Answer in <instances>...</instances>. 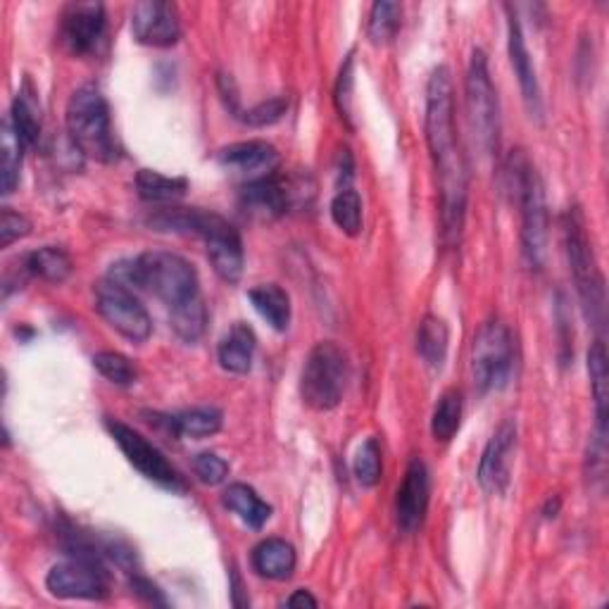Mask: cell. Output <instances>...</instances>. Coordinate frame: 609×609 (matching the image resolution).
Returning <instances> with one entry per match:
<instances>
[{
    "instance_id": "5bb4252c",
    "label": "cell",
    "mask_w": 609,
    "mask_h": 609,
    "mask_svg": "<svg viewBox=\"0 0 609 609\" xmlns=\"http://www.w3.org/2000/svg\"><path fill=\"white\" fill-rule=\"evenodd\" d=\"M134 39L150 49H171L181 39L179 12L165 0H146L132 12Z\"/></svg>"
},
{
    "instance_id": "b9f144b4",
    "label": "cell",
    "mask_w": 609,
    "mask_h": 609,
    "mask_svg": "<svg viewBox=\"0 0 609 609\" xmlns=\"http://www.w3.org/2000/svg\"><path fill=\"white\" fill-rule=\"evenodd\" d=\"M559 505H561V503H559V497H555V500L550 497V500H548V505H545V510H543L545 519H555V517H557V512H559Z\"/></svg>"
},
{
    "instance_id": "6da1fadb",
    "label": "cell",
    "mask_w": 609,
    "mask_h": 609,
    "mask_svg": "<svg viewBox=\"0 0 609 609\" xmlns=\"http://www.w3.org/2000/svg\"><path fill=\"white\" fill-rule=\"evenodd\" d=\"M424 132L435 179H439L441 233L448 245H455L464 227L466 196H470V169H466V158L458 136L455 86H452V74L445 65L435 67L429 76Z\"/></svg>"
},
{
    "instance_id": "e575fe53",
    "label": "cell",
    "mask_w": 609,
    "mask_h": 609,
    "mask_svg": "<svg viewBox=\"0 0 609 609\" xmlns=\"http://www.w3.org/2000/svg\"><path fill=\"white\" fill-rule=\"evenodd\" d=\"M353 472H355V479L360 481V486L365 489H374L381 481L384 460H381V445L377 439H367L360 445V450H357Z\"/></svg>"
},
{
    "instance_id": "ac0fdd59",
    "label": "cell",
    "mask_w": 609,
    "mask_h": 609,
    "mask_svg": "<svg viewBox=\"0 0 609 609\" xmlns=\"http://www.w3.org/2000/svg\"><path fill=\"white\" fill-rule=\"evenodd\" d=\"M217 162L248 181L270 177L279 167V150L267 140H241L217 150Z\"/></svg>"
},
{
    "instance_id": "ffe728a7",
    "label": "cell",
    "mask_w": 609,
    "mask_h": 609,
    "mask_svg": "<svg viewBox=\"0 0 609 609\" xmlns=\"http://www.w3.org/2000/svg\"><path fill=\"white\" fill-rule=\"evenodd\" d=\"M150 421L155 427H160V429L169 431L171 435H177V439L200 441V439H208V435H214L222 429L224 414L217 408H193V410H186L179 414L153 412Z\"/></svg>"
},
{
    "instance_id": "7a4b0ae2",
    "label": "cell",
    "mask_w": 609,
    "mask_h": 609,
    "mask_svg": "<svg viewBox=\"0 0 609 609\" xmlns=\"http://www.w3.org/2000/svg\"><path fill=\"white\" fill-rule=\"evenodd\" d=\"M111 279L127 288L136 286L150 291L171 312L202 303L200 279L193 264L169 250H148L134 260L113 264Z\"/></svg>"
},
{
    "instance_id": "d4e9b609",
    "label": "cell",
    "mask_w": 609,
    "mask_h": 609,
    "mask_svg": "<svg viewBox=\"0 0 609 609\" xmlns=\"http://www.w3.org/2000/svg\"><path fill=\"white\" fill-rule=\"evenodd\" d=\"M258 315L267 322L274 332H286L291 326V298L279 284H260L248 291Z\"/></svg>"
},
{
    "instance_id": "3957f363",
    "label": "cell",
    "mask_w": 609,
    "mask_h": 609,
    "mask_svg": "<svg viewBox=\"0 0 609 609\" xmlns=\"http://www.w3.org/2000/svg\"><path fill=\"white\" fill-rule=\"evenodd\" d=\"M148 224L155 231L196 237L206 243L208 260L214 274L227 284H239L243 276V241L241 233L222 214L202 208H165L155 212Z\"/></svg>"
},
{
    "instance_id": "836d02e7",
    "label": "cell",
    "mask_w": 609,
    "mask_h": 609,
    "mask_svg": "<svg viewBox=\"0 0 609 609\" xmlns=\"http://www.w3.org/2000/svg\"><path fill=\"white\" fill-rule=\"evenodd\" d=\"M93 367H96L103 377L115 384V386H134L138 379V369L129 360L127 355L115 353V350H103L93 355Z\"/></svg>"
},
{
    "instance_id": "7402d4cb",
    "label": "cell",
    "mask_w": 609,
    "mask_h": 609,
    "mask_svg": "<svg viewBox=\"0 0 609 609\" xmlns=\"http://www.w3.org/2000/svg\"><path fill=\"white\" fill-rule=\"evenodd\" d=\"M255 355V334L248 324H233L229 334L220 340L217 357H220L222 369L231 374H248L253 367Z\"/></svg>"
},
{
    "instance_id": "9c48e42d",
    "label": "cell",
    "mask_w": 609,
    "mask_h": 609,
    "mask_svg": "<svg viewBox=\"0 0 609 609\" xmlns=\"http://www.w3.org/2000/svg\"><path fill=\"white\" fill-rule=\"evenodd\" d=\"M514 367V340L507 324L491 319L479 329L472 346V374L481 393L505 388Z\"/></svg>"
},
{
    "instance_id": "d6a6232c",
    "label": "cell",
    "mask_w": 609,
    "mask_h": 609,
    "mask_svg": "<svg viewBox=\"0 0 609 609\" xmlns=\"http://www.w3.org/2000/svg\"><path fill=\"white\" fill-rule=\"evenodd\" d=\"M332 220L334 224L348 233V237H357L363 229V198L355 189H343L332 200Z\"/></svg>"
},
{
    "instance_id": "d6986e66",
    "label": "cell",
    "mask_w": 609,
    "mask_h": 609,
    "mask_svg": "<svg viewBox=\"0 0 609 609\" xmlns=\"http://www.w3.org/2000/svg\"><path fill=\"white\" fill-rule=\"evenodd\" d=\"M507 12H510V18H507L510 62L514 67V74H517V80H519V88H522V96H524V105H526L528 115L536 117V119H543V93H540L534 60H531V53L526 49L524 31H522L517 14L512 12V8H507Z\"/></svg>"
},
{
    "instance_id": "44dd1931",
    "label": "cell",
    "mask_w": 609,
    "mask_h": 609,
    "mask_svg": "<svg viewBox=\"0 0 609 609\" xmlns=\"http://www.w3.org/2000/svg\"><path fill=\"white\" fill-rule=\"evenodd\" d=\"M250 559H253V569L262 576V579H270V581L291 579L295 565H298L295 548L284 538L262 540Z\"/></svg>"
},
{
    "instance_id": "484cf974",
    "label": "cell",
    "mask_w": 609,
    "mask_h": 609,
    "mask_svg": "<svg viewBox=\"0 0 609 609\" xmlns=\"http://www.w3.org/2000/svg\"><path fill=\"white\" fill-rule=\"evenodd\" d=\"M22 267L29 276H36L49 281V284H62V281H67L74 264L72 258L67 255V250H62L57 245H45L34 250V253H29L22 258Z\"/></svg>"
},
{
    "instance_id": "ba28073f",
    "label": "cell",
    "mask_w": 609,
    "mask_h": 609,
    "mask_svg": "<svg viewBox=\"0 0 609 609\" xmlns=\"http://www.w3.org/2000/svg\"><path fill=\"white\" fill-rule=\"evenodd\" d=\"M466 117L474 138L486 155H495L500 148V101L489 72V57L483 51H474L464 76Z\"/></svg>"
},
{
    "instance_id": "4fadbf2b",
    "label": "cell",
    "mask_w": 609,
    "mask_h": 609,
    "mask_svg": "<svg viewBox=\"0 0 609 609\" xmlns=\"http://www.w3.org/2000/svg\"><path fill=\"white\" fill-rule=\"evenodd\" d=\"M517 445V421L505 419L500 429L491 435L489 445L483 448L476 479L481 489L491 495H503L510 486L512 452Z\"/></svg>"
},
{
    "instance_id": "f1b7e54d",
    "label": "cell",
    "mask_w": 609,
    "mask_h": 609,
    "mask_svg": "<svg viewBox=\"0 0 609 609\" xmlns=\"http://www.w3.org/2000/svg\"><path fill=\"white\" fill-rule=\"evenodd\" d=\"M24 144L20 136L14 134L10 117L3 122V134H0V191L3 196H10L20 183V169H22V155Z\"/></svg>"
},
{
    "instance_id": "30bf717a",
    "label": "cell",
    "mask_w": 609,
    "mask_h": 609,
    "mask_svg": "<svg viewBox=\"0 0 609 609\" xmlns=\"http://www.w3.org/2000/svg\"><path fill=\"white\" fill-rule=\"evenodd\" d=\"M96 309L127 340L144 343L153 332L148 309L140 305L136 293L111 276L96 284Z\"/></svg>"
},
{
    "instance_id": "4316f807",
    "label": "cell",
    "mask_w": 609,
    "mask_h": 609,
    "mask_svg": "<svg viewBox=\"0 0 609 609\" xmlns=\"http://www.w3.org/2000/svg\"><path fill=\"white\" fill-rule=\"evenodd\" d=\"M448 343H450V332L443 319L433 315H427L421 319L417 329V353L431 369L443 367L448 357Z\"/></svg>"
},
{
    "instance_id": "83f0119b",
    "label": "cell",
    "mask_w": 609,
    "mask_h": 609,
    "mask_svg": "<svg viewBox=\"0 0 609 609\" xmlns=\"http://www.w3.org/2000/svg\"><path fill=\"white\" fill-rule=\"evenodd\" d=\"M588 374L592 398H596V417H598V433L607 435V405H609V365H607V348L602 340H596L588 350Z\"/></svg>"
},
{
    "instance_id": "8992f818",
    "label": "cell",
    "mask_w": 609,
    "mask_h": 609,
    "mask_svg": "<svg viewBox=\"0 0 609 609\" xmlns=\"http://www.w3.org/2000/svg\"><path fill=\"white\" fill-rule=\"evenodd\" d=\"M561 229H565V250L569 260V270L574 276L576 291H579L586 317L592 326H602L605 322V279L598 267L592 243L588 239V229L584 212L571 206L561 217Z\"/></svg>"
},
{
    "instance_id": "cb8c5ba5",
    "label": "cell",
    "mask_w": 609,
    "mask_h": 609,
    "mask_svg": "<svg viewBox=\"0 0 609 609\" xmlns=\"http://www.w3.org/2000/svg\"><path fill=\"white\" fill-rule=\"evenodd\" d=\"M10 124H12L14 134L20 136V140L27 148H34L41 140V132H43L41 107L36 101V93H34V88H31L29 82H24V86L18 93V98H14V103H12Z\"/></svg>"
},
{
    "instance_id": "74e56055",
    "label": "cell",
    "mask_w": 609,
    "mask_h": 609,
    "mask_svg": "<svg viewBox=\"0 0 609 609\" xmlns=\"http://www.w3.org/2000/svg\"><path fill=\"white\" fill-rule=\"evenodd\" d=\"M193 472L206 486H220L229 476V464L214 452H200L193 460Z\"/></svg>"
},
{
    "instance_id": "8d00e7d4",
    "label": "cell",
    "mask_w": 609,
    "mask_h": 609,
    "mask_svg": "<svg viewBox=\"0 0 609 609\" xmlns=\"http://www.w3.org/2000/svg\"><path fill=\"white\" fill-rule=\"evenodd\" d=\"M353 84H355V55L350 53L346 57V62H343L340 67V74H338V82H336V88H334V103L338 107V115L343 122H348L353 127Z\"/></svg>"
},
{
    "instance_id": "7c38bea8",
    "label": "cell",
    "mask_w": 609,
    "mask_h": 609,
    "mask_svg": "<svg viewBox=\"0 0 609 609\" xmlns=\"http://www.w3.org/2000/svg\"><path fill=\"white\" fill-rule=\"evenodd\" d=\"M45 588L60 600H105L111 596V590H107V574L101 561H88L80 557L55 565L49 576H45Z\"/></svg>"
},
{
    "instance_id": "4dcf8cb0",
    "label": "cell",
    "mask_w": 609,
    "mask_h": 609,
    "mask_svg": "<svg viewBox=\"0 0 609 609\" xmlns=\"http://www.w3.org/2000/svg\"><path fill=\"white\" fill-rule=\"evenodd\" d=\"M462 421V393L458 388H450L439 398L431 417V435L435 441L448 443L455 439Z\"/></svg>"
},
{
    "instance_id": "d590c367",
    "label": "cell",
    "mask_w": 609,
    "mask_h": 609,
    "mask_svg": "<svg viewBox=\"0 0 609 609\" xmlns=\"http://www.w3.org/2000/svg\"><path fill=\"white\" fill-rule=\"evenodd\" d=\"M288 111V101L284 96H276L270 101H262L250 107V111H241L237 119H241L248 127H272Z\"/></svg>"
},
{
    "instance_id": "e0dca14e",
    "label": "cell",
    "mask_w": 609,
    "mask_h": 609,
    "mask_svg": "<svg viewBox=\"0 0 609 609\" xmlns=\"http://www.w3.org/2000/svg\"><path fill=\"white\" fill-rule=\"evenodd\" d=\"M293 189L276 171L270 177L245 181L241 189V210L260 222H272L284 217L293 206Z\"/></svg>"
},
{
    "instance_id": "277c9868",
    "label": "cell",
    "mask_w": 609,
    "mask_h": 609,
    "mask_svg": "<svg viewBox=\"0 0 609 609\" xmlns=\"http://www.w3.org/2000/svg\"><path fill=\"white\" fill-rule=\"evenodd\" d=\"M67 134L84 158L111 165L117 160L111 107L98 86L86 84L72 93L65 111Z\"/></svg>"
},
{
    "instance_id": "5b68a950",
    "label": "cell",
    "mask_w": 609,
    "mask_h": 609,
    "mask_svg": "<svg viewBox=\"0 0 609 609\" xmlns=\"http://www.w3.org/2000/svg\"><path fill=\"white\" fill-rule=\"evenodd\" d=\"M510 191L522 208V245L528 264L543 270L545 248H548V206L538 169L522 153L512 155L507 162Z\"/></svg>"
},
{
    "instance_id": "f546056e",
    "label": "cell",
    "mask_w": 609,
    "mask_h": 609,
    "mask_svg": "<svg viewBox=\"0 0 609 609\" xmlns=\"http://www.w3.org/2000/svg\"><path fill=\"white\" fill-rule=\"evenodd\" d=\"M136 191L148 202H177L189 191V181L183 177H165L153 169H138Z\"/></svg>"
},
{
    "instance_id": "ab89813d",
    "label": "cell",
    "mask_w": 609,
    "mask_h": 609,
    "mask_svg": "<svg viewBox=\"0 0 609 609\" xmlns=\"http://www.w3.org/2000/svg\"><path fill=\"white\" fill-rule=\"evenodd\" d=\"M132 586H134V592H136V596H138L140 600H146L148 605H160V607H165V605H167V600L162 598V592L158 590V586L150 584L148 579H144V576H134Z\"/></svg>"
},
{
    "instance_id": "9a60e30c",
    "label": "cell",
    "mask_w": 609,
    "mask_h": 609,
    "mask_svg": "<svg viewBox=\"0 0 609 609\" xmlns=\"http://www.w3.org/2000/svg\"><path fill=\"white\" fill-rule=\"evenodd\" d=\"M105 34V6L103 3H70L62 10L60 36L74 55H88L96 51Z\"/></svg>"
},
{
    "instance_id": "1f68e13d",
    "label": "cell",
    "mask_w": 609,
    "mask_h": 609,
    "mask_svg": "<svg viewBox=\"0 0 609 609\" xmlns=\"http://www.w3.org/2000/svg\"><path fill=\"white\" fill-rule=\"evenodd\" d=\"M402 20V8L390 0H379L371 6L369 22H367V36L374 45H386L398 36Z\"/></svg>"
},
{
    "instance_id": "8fae6325",
    "label": "cell",
    "mask_w": 609,
    "mask_h": 609,
    "mask_svg": "<svg viewBox=\"0 0 609 609\" xmlns=\"http://www.w3.org/2000/svg\"><path fill=\"white\" fill-rule=\"evenodd\" d=\"M105 427H107V431H111L119 450L124 452V458H127L146 479L155 481L158 486H162L171 493L186 491V481L179 474L177 466L171 464L148 439H144L138 431H134L132 427L122 424V421H115V419H107Z\"/></svg>"
},
{
    "instance_id": "60d3db41",
    "label": "cell",
    "mask_w": 609,
    "mask_h": 609,
    "mask_svg": "<svg viewBox=\"0 0 609 609\" xmlns=\"http://www.w3.org/2000/svg\"><path fill=\"white\" fill-rule=\"evenodd\" d=\"M288 607H312L315 609L319 602L309 596V590H295L293 596L286 600Z\"/></svg>"
},
{
    "instance_id": "f35d334b",
    "label": "cell",
    "mask_w": 609,
    "mask_h": 609,
    "mask_svg": "<svg viewBox=\"0 0 609 609\" xmlns=\"http://www.w3.org/2000/svg\"><path fill=\"white\" fill-rule=\"evenodd\" d=\"M31 231V222L22 212H14L12 208H3V217H0V245L10 248L14 241L24 239Z\"/></svg>"
},
{
    "instance_id": "52a82bcc",
    "label": "cell",
    "mask_w": 609,
    "mask_h": 609,
    "mask_svg": "<svg viewBox=\"0 0 609 609\" xmlns=\"http://www.w3.org/2000/svg\"><path fill=\"white\" fill-rule=\"evenodd\" d=\"M348 386V357L336 343L322 340L309 350L303 374L301 396L307 408L329 412L338 408Z\"/></svg>"
},
{
    "instance_id": "2e32d148",
    "label": "cell",
    "mask_w": 609,
    "mask_h": 609,
    "mask_svg": "<svg viewBox=\"0 0 609 609\" xmlns=\"http://www.w3.org/2000/svg\"><path fill=\"white\" fill-rule=\"evenodd\" d=\"M431 497V479L427 464L414 458L405 472L402 486L396 497V519L402 534H417L427 519Z\"/></svg>"
},
{
    "instance_id": "603a6c76",
    "label": "cell",
    "mask_w": 609,
    "mask_h": 609,
    "mask_svg": "<svg viewBox=\"0 0 609 609\" xmlns=\"http://www.w3.org/2000/svg\"><path fill=\"white\" fill-rule=\"evenodd\" d=\"M222 503L253 531H260L272 519V505L264 503V500L253 489L245 486V483H231L222 495Z\"/></svg>"
}]
</instances>
